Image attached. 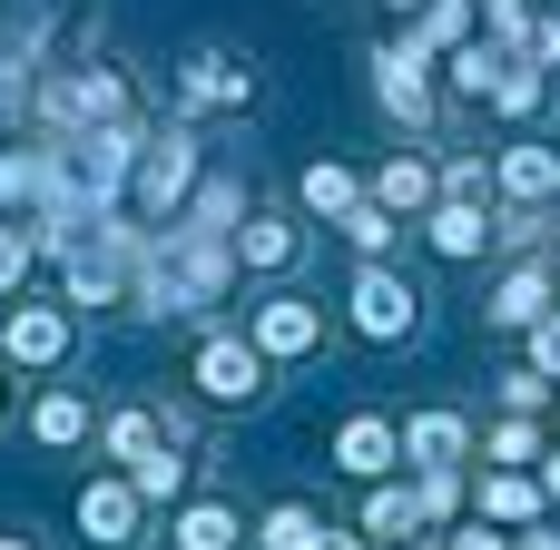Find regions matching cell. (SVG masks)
<instances>
[{
    "mask_svg": "<svg viewBox=\"0 0 560 550\" xmlns=\"http://www.w3.org/2000/svg\"><path fill=\"white\" fill-rule=\"evenodd\" d=\"M404 463H413V472H463V463H472V423L443 413V403L413 413V423H404Z\"/></svg>",
    "mask_w": 560,
    "mask_h": 550,
    "instance_id": "obj_10",
    "label": "cell"
},
{
    "mask_svg": "<svg viewBox=\"0 0 560 550\" xmlns=\"http://www.w3.org/2000/svg\"><path fill=\"white\" fill-rule=\"evenodd\" d=\"M512 550H560V531H522V541H512Z\"/></svg>",
    "mask_w": 560,
    "mask_h": 550,
    "instance_id": "obj_33",
    "label": "cell"
},
{
    "mask_svg": "<svg viewBox=\"0 0 560 550\" xmlns=\"http://www.w3.org/2000/svg\"><path fill=\"white\" fill-rule=\"evenodd\" d=\"M138 512H148V502H138V482H128V472L79 482V531H89L98 550H128V541H138Z\"/></svg>",
    "mask_w": 560,
    "mask_h": 550,
    "instance_id": "obj_7",
    "label": "cell"
},
{
    "mask_svg": "<svg viewBox=\"0 0 560 550\" xmlns=\"http://www.w3.org/2000/svg\"><path fill=\"white\" fill-rule=\"evenodd\" d=\"M453 550H512V541H502V531H482V522H472V531H463V541H453Z\"/></svg>",
    "mask_w": 560,
    "mask_h": 550,
    "instance_id": "obj_31",
    "label": "cell"
},
{
    "mask_svg": "<svg viewBox=\"0 0 560 550\" xmlns=\"http://www.w3.org/2000/svg\"><path fill=\"white\" fill-rule=\"evenodd\" d=\"M423 226H433V256H453V266H472V256L502 236L482 197H433V217H423Z\"/></svg>",
    "mask_w": 560,
    "mask_h": 550,
    "instance_id": "obj_12",
    "label": "cell"
},
{
    "mask_svg": "<svg viewBox=\"0 0 560 550\" xmlns=\"http://www.w3.org/2000/svg\"><path fill=\"white\" fill-rule=\"evenodd\" d=\"M413 502H423V522L463 512V472H423V482H413Z\"/></svg>",
    "mask_w": 560,
    "mask_h": 550,
    "instance_id": "obj_28",
    "label": "cell"
},
{
    "mask_svg": "<svg viewBox=\"0 0 560 550\" xmlns=\"http://www.w3.org/2000/svg\"><path fill=\"white\" fill-rule=\"evenodd\" d=\"M335 226H345V246H354V256H384V246L404 236V217H394L384 197H354V207H345Z\"/></svg>",
    "mask_w": 560,
    "mask_h": 550,
    "instance_id": "obj_22",
    "label": "cell"
},
{
    "mask_svg": "<svg viewBox=\"0 0 560 550\" xmlns=\"http://www.w3.org/2000/svg\"><path fill=\"white\" fill-rule=\"evenodd\" d=\"M246 335H256L266 364H295V354L325 344V305H305V295H266V305L246 315Z\"/></svg>",
    "mask_w": 560,
    "mask_h": 550,
    "instance_id": "obj_6",
    "label": "cell"
},
{
    "mask_svg": "<svg viewBox=\"0 0 560 550\" xmlns=\"http://www.w3.org/2000/svg\"><path fill=\"white\" fill-rule=\"evenodd\" d=\"M551 276H560V256H551Z\"/></svg>",
    "mask_w": 560,
    "mask_h": 550,
    "instance_id": "obj_37",
    "label": "cell"
},
{
    "mask_svg": "<svg viewBox=\"0 0 560 550\" xmlns=\"http://www.w3.org/2000/svg\"><path fill=\"white\" fill-rule=\"evenodd\" d=\"M364 197H384L394 217H433V197H443V167H423V157L404 148V157H384V167L364 177Z\"/></svg>",
    "mask_w": 560,
    "mask_h": 550,
    "instance_id": "obj_14",
    "label": "cell"
},
{
    "mask_svg": "<svg viewBox=\"0 0 560 550\" xmlns=\"http://www.w3.org/2000/svg\"><path fill=\"white\" fill-rule=\"evenodd\" d=\"M0 550H39V541H30V531H0Z\"/></svg>",
    "mask_w": 560,
    "mask_h": 550,
    "instance_id": "obj_34",
    "label": "cell"
},
{
    "mask_svg": "<svg viewBox=\"0 0 560 550\" xmlns=\"http://www.w3.org/2000/svg\"><path fill=\"white\" fill-rule=\"evenodd\" d=\"M167 541L177 550H236V512H226V502H187V512L167 522Z\"/></svg>",
    "mask_w": 560,
    "mask_h": 550,
    "instance_id": "obj_19",
    "label": "cell"
},
{
    "mask_svg": "<svg viewBox=\"0 0 560 550\" xmlns=\"http://www.w3.org/2000/svg\"><path fill=\"white\" fill-rule=\"evenodd\" d=\"M187 187H197V138H187V128H167V138H138V167H128V207H138V217H158V226H177Z\"/></svg>",
    "mask_w": 560,
    "mask_h": 550,
    "instance_id": "obj_1",
    "label": "cell"
},
{
    "mask_svg": "<svg viewBox=\"0 0 560 550\" xmlns=\"http://www.w3.org/2000/svg\"><path fill=\"white\" fill-rule=\"evenodd\" d=\"M246 59H226V49H187V69H177V98L187 108H246Z\"/></svg>",
    "mask_w": 560,
    "mask_h": 550,
    "instance_id": "obj_11",
    "label": "cell"
},
{
    "mask_svg": "<svg viewBox=\"0 0 560 550\" xmlns=\"http://www.w3.org/2000/svg\"><path fill=\"white\" fill-rule=\"evenodd\" d=\"M128 482H138V502H177V492H187V453L167 443V453H158V463H138Z\"/></svg>",
    "mask_w": 560,
    "mask_h": 550,
    "instance_id": "obj_26",
    "label": "cell"
},
{
    "mask_svg": "<svg viewBox=\"0 0 560 550\" xmlns=\"http://www.w3.org/2000/svg\"><path fill=\"white\" fill-rule=\"evenodd\" d=\"M167 443H177V423H167V413H148V403H118V413L98 423V453H108L118 472H138V463H158Z\"/></svg>",
    "mask_w": 560,
    "mask_h": 550,
    "instance_id": "obj_9",
    "label": "cell"
},
{
    "mask_svg": "<svg viewBox=\"0 0 560 550\" xmlns=\"http://www.w3.org/2000/svg\"><path fill=\"white\" fill-rule=\"evenodd\" d=\"M295 197H305L315 217H345V207L364 197V177H354V167H335V157H315V167L295 177Z\"/></svg>",
    "mask_w": 560,
    "mask_h": 550,
    "instance_id": "obj_21",
    "label": "cell"
},
{
    "mask_svg": "<svg viewBox=\"0 0 560 550\" xmlns=\"http://www.w3.org/2000/svg\"><path fill=\"white\" fill-rule=\"evenodd\" d=\"M404 463V423H384V413H354V423H335V472H354V482H384Z\"/></svg>",
    "mask_w": 560,
    "mask_h": 550,
    "instance_id": "obj_8",
    "label": "cell"
},
{
    "mask_svg": "<svg viewBox=\"0 0 560 550\" xmlns=\"http://www.w3.org/2000/svg\"><path fill=\"white\" fill-rule=\"evenodd\" d=\"M463 30H472V0H423V49H463Z\"/></svg>",
    "mask_w": 560,
    "mask_h": 550,
    "instance_id": "obj_27",
    "label": "cell"
},
{
    "mask_svg": "<svg viewBox=\"0 0 560 550\" xmlns=\"http://www.w3.org/2000/svg\"><path fill=\"white\" fill-rule=\"evenodd\" d=\"M30 443H49V453H69V443H89V403H79L69 384H49V394L30 403Z\"/></svg>",
    "mask_w": 560,
    "mask_h": 550,
    "instance_id": "obj_18",
    "label": "cell"
},
{
    "mask_svg": "<svg viewBox=\"0 0 560 550\" xmlns=\"http://www.w3.org/2000/svg\"><path fill=\"white\" fill-rule=\"evenodd\" d=\"M256 541H266V550H325L335 531H325V512H315V502H276Z\"/></svg>",
    "mask_w": 560,
    "mask_h": 550,
    "instance_id": "obj_20",
    "label": "cell"
},
{
    "mask_svg": "<svg viewBox=\"0 0 560 550\" xmlns=\"http://www.w3.org/2000/svg\"><path fill=\"white\" fill-rule=\"evenodd\" d=\"M394 10H423V0H394Z\"/></svg>",
    "mask_w": 560,
    "mask_h": 550,
    "instance_id": "obj_36",
    "label": "cell"
},
{
    "mask_svg": "<svg viewBox=\"0 0 560 550\" xmlns=\"http://www.w3.org/2000/svg\"><path fill=\"white\" fill-rule=\"evenodd\" d=\"M492 187H502L512 207H551L560 197V148H502V157H492Z\"/></svg>",
    "mask_w": 560,
    "mask_h": 550,
    "instance_id": "obj_16",
    "label": "cell"
},
{
    "mask_svg": "<svg viewBox=\"0 0 560 550\" xmlns=\"http://www.w3.org/2000/svg\"><path fill=\"white\" fill-rule=\"evenodd\" d=\"M236 266L295 276V266H305V226H295V217H246V226H236Z\"/></svg>",
    "mask_w": 560,
    "mask_h": 550,
    "instance_id": "obj_15",
    "label": "cell"
},
{
    "mask_svg": "<svg viewBox=\"0 0 560 550\" xmlns=\"http://www.w3.org/2000/svg\"><path fill=\"white\" fill-rule=\"evenodd\" d=\"M30 266H39V236H30L20 217H0V305L30 285Z\"/></svg>",
    "mask_w": 560,
    "mask_h": 550,
    "instance_id": "obj_24",
    "label": "cell"
},
{
    "mask_svg": "<svg viewBox=\"0 0 560 550\" xmlns=\"http://www.w3.org/2000/svg\"><path fill=\"white\" fill-rule=\"evenodd\" d=\"M413 325H423V295H413L384 256H364V276H354V335H364V344H404Z\"/></svg>",
    "mask_w": 560,
    "mask_h": 550,
    "instance_id": "obj_3",
    "label": "cell"
},
{
    "mask_svg": "<svg viewBox=\"0 0 560 550\" xmlns=\"http://www.w3.org/2000/svg\"><path fill=\"white\" fill-rule=\"evenodd\" d=\"M413 531H423V502L394 492V482H374V502H364V541H413Z\"/></svg>",
    "mask_w": 560,
    "mask_h": 550,
    "instance_id": "obj_23",
    "label": "cell"
},
{
    "mask_svg": "<svg viewBox=\"0 0 560 550\" xmlns=\"http://www.w3.org/2000/svg\"><path fill=\"white\" fill-rule=\"evenodd\" d=\"M541 472H522V463H492L482 472V522H541Z\"/></svg>",
    "mask_w": 560,
    "mask_h": 550,
    "instance_id": "obj_17",
    "label": "cell"
},
{
    "mask_svg": "<svg viewBox=\"0 0 560 550\" xmlns=\"http://www.w3.org/2000/svg\"><path fill=\"white\" fill-rule=\"evenodd\" d=\"M79 354V315L69 305H0V364H20V374H59Z\"/></svg>",
    "mask_w": 560,
    "mask_h": 550,
    "instance_id": "obj_2",
    "label": "cell"
},
{
    "mask_svg": "<svg viewBox=\"0 0 560 550\" xmlns=\"http://www.w3.org/2000/svg\"><path fill=\"white\" fill-rule=\"evenodd\" d=\"M187 384H197L207 403H256V394H266V354H256V335H207L197 364H187Z\"/></svg>",
    "mask_w": 560,
    "mask_h": 550,
    "instance_id": "obj_5",
    "label": "cell"
},
{
    "mask_svg": "<svg viewBox=\"0 0 560 550\" xmlns=\"http://www.w3.org/2000/svg\"><path fill=\"white\" fill-rule=\"evenodd\" d=\"M374 98H384L404 128H423V118H433V49H423L413 30L374 49Z\"/></svg>",
    "mask_w": 560,
    "mask_h": 550,
    "instance_id": "obj_4",
    "label": "cell"
},
{
    "mask_svg": "<svg viewBox=\"0 0 560 550\" xmlns=\"http://www.w3.org/2000/svg\"><path fill=\"white\" fill-rule=\"evenodd\" d=\"M482 453H492V463H541L551 443H541V423H532V413H512V423H492V433H482Z\"/></svg>",
    "mask_w": 560,
    "mask_h": 550,
    "instance_id": "obj_25",
    "label": "cell"
},
{
    "mask_svg": "<svg viewBox=\"0 0 560 550\" xmlns=\"http://www.w3.org/2000/svg\"><path fill=\"white\" fill-rule=\"evenodd\" d=\"M551 295H560L551 256H532V266H522V276H502V295H492V305H482V315H492V325H502V335H532V325H541V315H551Z\"/></svg>",
    "mask_w": 560,
    "mask_h": 550,
    "instance_id": "obj_13",
    "label": "cell"
},
{
    "mask_svg": "<svg viewBox=\"0 0 560 550\" xmlns=\"http://www.w3.org/2000/svg\"><path fill=\"white\" fill-rule=\"evenodd\" d=\"M0 89H20V69H10V59H0Z\"/></svg>",
    "mask_w": 560,
    "mask_h": 550,
    "instance_id": "obj_35",
    "label": "cell"
},
{
    "mask_svg": "<svg viewBox=\"0 0 560 550\" xmlns=\"http://www.w3.org/2000/svg\"><path fill=\"white\" fill-rule=\"evenodd\" d=\"M541 492H551V502H560V443H551V453H541Z\"/></svg>",
    "mask_w": 560,
    "mask_h": 550,
    "instance_id": "obj_32",
    "label": "cell"
},
{
    "mask_svg": "<svg viewBox=\"0 0 560 550\" xmlns=\"http://www.w3.org/2000/svg\"><path fill=\"white\" fill-rule=\"evenodd\" d=\"M532 364H541V374H560V315H541V325H532Z\"/></svg>",
    "mask_w": 560,
    "mask_h": 550,
    "instance_id": "obj_30",
    "label": "cell"
},
{
    "mask_svg": "<svg viewBox=\"0 0 560 550\" xmlns=\"http://www.w3.org/2000/svg\"><path fill=\"white\" fill-rule=\"evenodd\" d=\"M443 197H492V167H482V157H453V167H443Z\"/></svg>",
    "mask_w": 560,
    "mask_h": 550,
    "instance_id": "obj_29",
    "label": "cell"
}]
</instances>
